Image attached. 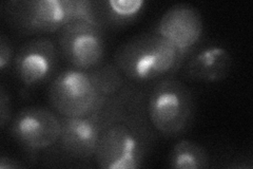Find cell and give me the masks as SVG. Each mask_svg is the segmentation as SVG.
Returning <instances> with one entry per match:
<instances>
[{
  "instance_id": "6da1fadb",
  "label": "cell",
  "mask_w": 253,
  "mask_h": 169,
  "mask_svg": "<svg viewBox=\"0 0 253 169\" xmlns=\"http://www.w3.org/2000/svg\"><path fill=\"white\" fill-rule=\"evenodd\" d=\"M146 100L139 87L101 132L93 157L99 168L136 169L144 165L155 140Z\"/></svg>"
},
{
  "instance_id": "7a4b0ae2",
  "label": "cell",
  "mask_w": 253,
  "mask_h": 169,
  "mask_svg": "<svg viewBox=\"0 0 253 169\" xmlns=\"http://www.w3.org/2000/svg\"><path fill=\"white\" fill-rule=\"evenodd\" d=\"M126 83L114 63L89 70L70 67L50 80L47 101L59 116L81 117L104 106Z\"/></svg>"
},
{
  "instance_id": "3957f363",
  "label": "cell",
  "mask_w": 253,
  "mask_h": 169,
  "mask_svg": "<svg viewBox=\"0 0 253 169\" xmlns=\"http://www.w3.org/2000/svg\"><path fill=\"white\" fill-rule=\"evenodd\" d=\"M186 58L152 30L123 43L114 53V65L128 82L142 84L173 76Z\"/></svg>"
},
{
  "instance_id": "277c9868",
  "label": "cell",
  "mask_w": 253,
  "mask_h": 169,
  "mask_svg": "<svg viewBox=\"0 0 253 169\" xmlns=\"http://www.w3.org/2000/svg\"><path fill=\"white\" fill-rule=\"evenodd\" d=\"M138 89L136 84L128 82L104 106L91 113L81 117L59 116L61 133L53 150L71 160L92 159L101 132Z\"/></svg>"
},
{
  "instance_id": "5b68a950",
  "label": "cell",
  "mask_w": 253,
  "mask_h": 169,
  "mask_svg": "<svg viewBox=\"0 0 253 169\" xmlns=\"http://www.w3.org/2000/svg\"><path fill=\"white\" fill-rule=\"evenodd\" d=\"M194 108L192 91L173 76L157 80L146 100L147 114L153 129L168 139L177 138L188 129Z\"/></svg>"
},
{
  "instance_id": "8992f818",
  "label": "cell",
  "mask_w": 253,
  "mask_h": 169,
  "mask_svg": "<svg viewBox=\"0 0 253 169\" xmlns=\"http://www.w3.org/2000/svg\"><path fill=\"white\" fill-rule=\"evenodd\" d=\"M10 25L23 34L59 32L73 20V0H11L2 4Z\"/></svg>"
},
{
  "instance_id": "52a82bcc",
  "label": "cell",
  "mask_w": 253,
  "mask_h": 169,
  "mask_svg": "<svg viewBox=\"0 0 253 169\" xmlns=\"http://www.w3.org/2000/svg\"><path fill=\"white\" fill-rule=\"evenodd\" d=\"M58 50L70 67L89 70L104 63L106 29L98 23L71 20L58 34Z\"/></svg>"
},
{
  "instance_id": "ba28073f",
  "label": "cell",
  "mask_w": 253,
  "mask_h": 169,
  "mask_svg": "<svg viewBox=\"0 0 253 169\" xmlns=\"http://www.w3.org/2000/svg\"><path fill=\"white\" fill-rule=\"evenodd\" d=\"M10 133L29 156L35 158L57 145L61 133L60 117L49 108L25 107L11 119Z\"/></svg>"
},
{
  "instance_id": "9c48e42d",
  "label": "cell",
  "mask_w": 253,
  "mask_h": 169,
  "mask_svg": "<svg viewBox=\"0 0 253 169\" xmlns=\"http://www.w3.org/2000/svg\"><path fill=\"white\" fill-rule=\"evenodd\" d=\"M59 50L49 37H37L19 48L13 60L16 79L26 88L33 89L55 75Z\"/></svg>"
},
{
  "instance_id": "30bf717a",
  "label": "cell",
  "mask_w": 253,
  "mask_h": 169,
  "mask_svg": "<svg viewBox=\"0 0 253 169\" xmlns=\"http://www.w3.org/2000/svg\"><path fill=\"white\" fill-rule=\"evenodd\" d=\"M153 31L168 40L185 58H188L201 43L204 19L194 5L176 3L162 15Z\"/></svg>"
},
{
  "instance_id": "8fae6325",
  "label": "cell",
  "mask_w": 253,
  "mask_h": 169,
  "mask_svg": "<svg viewBox=\"0 0 253 169\" xmlns=\"http://www.w3.org/2000/svg\"><path fill=\"white\" fill-rule=\"evenodd\" d=\"M183 68V77L190 83H217L228 77L232 56L220 45H207L194 50Z\"/></svg>"
},
{
  "instance_id": "7c38bea8",
  "label": "cell",
  "mask_w": 253,
  "mask_h": 169,
  "mask_svg": "<svg viewBox=\"0 0 253 169\" xmlns=\"http://www.w3.org/2000/svg\"><path fill=\"white\" fill-rule=\"evenodd\" d=\"M100 25L108 27L125 26L135 20L144 10L146 1L142 0H106L96 1Z\"/></svg>"
},
{
  "instance_id": "4fadbf2b",
  "label": "cell",
  "mask_w": 253,
  "mask_h": 169,
  "mask_svg": "<svg viewBox=\"0 0 253 169\" xmlns=\"http://www.w3.org/2000/svg\"><path fill=\"white\" fill-rule=\"evenodd\" d=\"M168 166L175 169L209 168L210 157L199 143L191 140H179L170 151Z\"/></svg>"
},
{
  "instance_id": "5bb4252c",
  "label": "cell",
  "mask_w": 253,
  "mask_h": 169,
  "mask_svg": "<svg viewBox=\"0 0 253 169\" xmlns=\"http://www.w3.org/2000/svg\"><path fill=\"white\" fill-rule=\"evenodd\" d=\"M14 57L15 53L12 43L4 34H1L0 35V70L1 72L13 63Z\"/></svg>"
},
{
  "instance_id": "9a60e30c",
  "label": "cell",
  "mask_w": 253,
  "mask_h": 169,
  "mask_svg": "<svg viewBox=\"0 0 253 169\" xmlns=\"http://www.w3.org/2000/svg\"><path fill=\"white\" fill-rule=\"evenodd\" d=\"M11 99L3 85L0 86V127L4 128L12 119Z\"/></svg>"
},
{
  "instance_id": "2e32d148",
  "label": "cell",
  "mask_w": 253,
  "mask_h": 169,
  "mask_svg": "<svg viewBox=\"0 0 253 169\" xmlns=\"http://www.w3.org/2000/svg\"><path fill=\"white\" fill-rule=\"evenodd\" d=\"M26 165L21 161L10 156H1L0 158V169H20L25 168Z\"/></svg>"
}]
</instances>
